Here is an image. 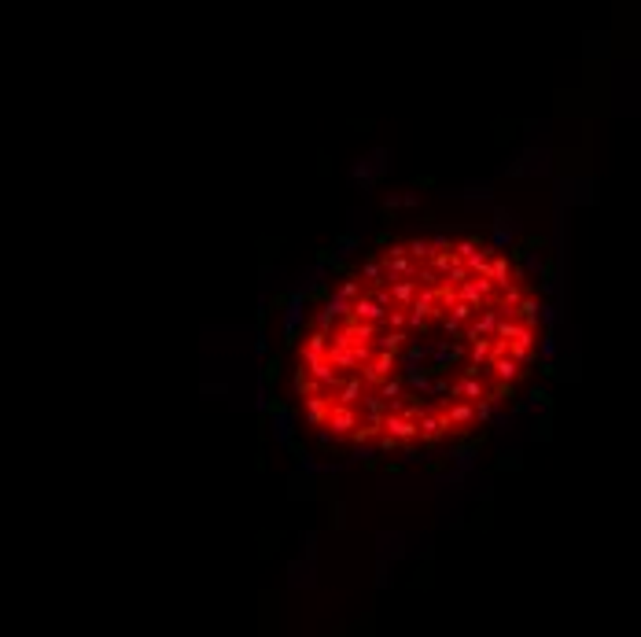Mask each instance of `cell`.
<instances>
[{"instance_id":"6da1fadb","label":"cell","mask_w":641,"mask_h":637,"mask_svg":"<svg viewBox=\"0 0 641 637\" xmlns=\"http://www.w3.org/2000/svg\"><path fill=\"white\" fill-rule=\"evenodd\" d=\"M542 343L527 269L479 236L372 251L314 310L295 350V401L325 442L409 453L490 420Z\"/></svg>"}]
</instances>
